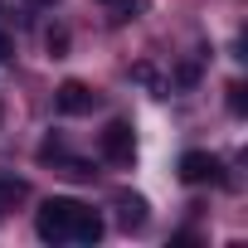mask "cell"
Wrapping results in <instances>:
<instances>
[{"label":"cell","mask_w":248,"mask_h":248,"mask_svg":"<svg viewBox=\"0 0 248 248\" xmlns=\"http://www.w3.org/2000/svg\"><path fill=\"white\" fill-rule=\"evenodd\" d=\"M97 5L107 10V20H112V25H122V20H137V15L146 10V0H97Z\"/></svg>","instance_id":"8992f818"},{"label":"cell","mask_w":248,"mask_h":248,"mask_svg":"<svg viewBox=\"0 0 248 248\" xmlns=\"http://www.w3.org/2000/svg\"><path fill=\"white\" fill-rule=\"evenodd\" d=\"M180 180H185V185H219V180H224V166H219V156H209V151H185V156H180Z\"/></svg>","instance_id":"3957f363"},{"label":"cell","mask_w":248,"mask_h":248,"mask_svg":"<svg viewBox=\"0 0 248 248\" xmlns=\"http://www.w3.org/2000/svg\"><path fill=\"white\" fill-rule=\"evenodd\" d=\"M112 204H117V219H122V229H141V224H146V200H141V195L117 190V195H112Z\"/></svg>","instance_id":"5b68a950"},{"label":"cell","mask_w":248,"mask_h":248,"mask_svg":"<svg viewBox=\"0 0 248 248\" xmlns=\"http://www.w3.org/2000/svg\"><path fill=\"white\" fill-rule=\"evenodd\" d=\"M132 78H137L141 88H151L156 97H166V88H170V83H161V78H156V68H151V63H137V68H132Z\"/></svg>","instance_id":"ba28073f"},{"label":"cell","mask_w":248,"mask_h":248,"mask_svg":"<svg viewBox=\"0 0 248 248\" xmlns=\"http://www.w3.org/2000/svg\"><path fill=\"white\" fill-rule=\"evenodd\" d=\"M243 107H248V102H243V83H229V112L243 117Z\"/></svg>","instance_id":"8fae6325"},{"label":"cell","mask_w":248,"mask_h":248,"mask_svg":"<svg viewBox=\"0 0 248 248\" xmlns=\"http://www.w3.org/2000/svg\"><path fill=\"white\" fill-rule=\"evenodd\" d=\"M97 151H102V161H112V166H132V156H137V132H132V122H107V127L97 132Z\"/></svg>","instance_id":"7a4b0ae2"},{"label":"cell","mask_w":248,"mask_h":248,"mask_svg":"<svg viewBox=\"0 0 248 248\" xmlns=\"http://www.w3.org/2000/svg\"><path fill=\"white\" fill-rule=\"evenodd\" d=\"M54 107H59L63 117H88V112L97 107V93H93L88 83L68 78V83H59V93H54Z\"/></svg>","instance_id":"277c9868"},{"label":"cell","mask_w":248,"mask_h":248,"mask_svg":"<svg viewBox=\"0 0 248 248\" xmlns=\"http://www.w3.org/2000/svg\"><path fill=\"white\" fill-rule=\"evenodd\" d=\"M25 5H30V10H39V5H54V0H25Z\"/></svg>","instance_id":"4fadbf2b"},{"label":"cell","mask_w":248,"mask_h":248,"mask_svg":"<svg viewBox=\"0 0 248 248\" xmlns=\"http://www.w3.org/2000/svg\"><path fill=\"white\" fill-rule=\"evenodd\" d=\"M195 78H200V63H180L175 68V88H190Z\"/></svg>","instance_id":"30bf717a"},{"label":"cell","mask_w":248,"mask_h":248,"mask_svg":"<svg viewBox=\"0 0 248 248\" xmlns=\"http://www.w3.org/2000/svg\"><path fill=\"white\" fill-rule=\"evenodd\" d=\"M25 195H30V185H25V180H15V175H0V209H15Z\"/></svg>","instance_id":"52a82bcc"},{"label":"cell","mask_w":248,"mask_h":248,"mask_svg":"<svg viewBox=\"0 0 248 248\" xmlns=\"http://www.w3.org/2000/svg\"><path fill=\"white\" fill-rule=\"evenodd\" d=\"M5 59H10V34L0 30V63H5Z\"/></svg>","instance_id":"7c38bea8"},{"label":"cell","mask_w":248,"mask_h":248,"mask_svg":"<svg viewBox=\"0 0 248 248\" xmlns=\"http://www.w3.org/2000/svg\"><path fill=\"white\" fill-rule=\"evenodd\" d=\"M34 229L44 243H97L102 238V214L83 200H68V195H54L39 204L34 214Z\"/></svg>","instance_id":"6da1fadb"},{"label":"cell","mask_w":248,"mask_h":248,"mask_svg":"<svg viewBox=\"0 0 248 248\" xmlns=\"http://www.w3.org/2000/svg\"><path fill=\"white\" fill-rule=\"evenodd\" d=\"M0 117H5V112H0Z\"/></svg>","instance_id":"5bb4252c"},{"label":"cell","mask_w":248,"mask_h":248,"mask_svg":"<svg viewBox=\"0 0 248 248\" xmlns=\"http://www.w3.org/2000/svg\"><path fill=\"white\" fill-rule=\"evenodd\" d=\"M63 49H68V30H49V54L63 59Z\"/></svg>","instance_id":"9c48e42d"}]
</instances>
